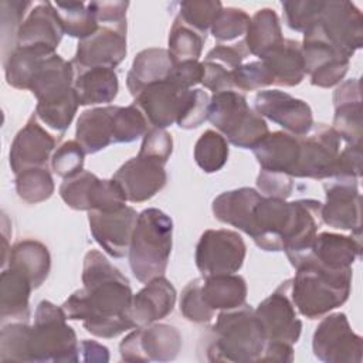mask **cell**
<instances>
[{"label": "cell", "instance_id": "7bdbcfd3", "mask_svg": "<svg viewBox=\"0 0 363 363\" xmlns=\"http://www.w3.org/2000/svg\"><path fill=\"white\" fill-rule=\"evenodd\" d=\"M250 21L251 18L244 10L223 7L211 26V34L220 44L225 43L227 45V43L237 40L238 43H244Z\"/></svg>", "mask_w": 363, "mask_h": 363}, {"label": "cell", "instance_id": "816d5d0a", "mask_svg": "<svg viewBox=\"0 0 363 363\" xmlns=\"http://www.w3.org/2000/svg\"><path fill=\"white\" fill-rule=\"evenodd\" d=\"M272 84L274 78L262 61L247 62L233 71V86L240 91H254Z\"/></svg>", "mask_w": 363, "mask_h": 363}, {"label": "cell", "instance_id": "8992f818", "mask_svg": "<svg viewBox=\"0 0 363 363\" xmlns=\"http://www.w3.org/2000/svg\"><path fill=\"white\" fill-rule=\"evenodd\" d=\"M61 306L41 301L28 335V362H77L79 343Z\"/></svg>", "mask_w": 363, "mask_h": 363}, {"label": "cell", "instance_id": "4dcf8cb0", "mask_svg": "<svg viewBox=\"0 0 363 363\" xmlns=\"http://www.w3.org/2000/svg\"><path fill=\"white\" fill-rule=\"evenodd\" d=\"M259 61L267 67L275 85L295 86L305 77L302 44L284 38L281 44L264 54Z\"/></svg>", "mask_w": 363, "mask_h": 363}, {"label": "cell", "instance_id": "83f0119b", "mask_svg": "<svg viewBox=\"0 0 363 363\" xmlns=\"http://www.w3.org/2000/svg\"><path fill=\"white\" fill-rule=\"evenodd\" d=\"M31 281L13 267L3 268L0 279V316L1 323L28 322L30 319V294Z\"/></svg>", "mask_w": 363, "mask_h": 363}, {"label": "cell", "instance_id": "681fc988", "mask_svg": "<svg viewBox=\"0 0 363 363\" xmlns=\"http://www.w3.org/2000/svg\"><path fill=\"white\" fill-rule=\"evenodd\" d=\"M85 152L77 140L61 143L51 157V167L55 174L67 179L84 170Z\"/></svg>", "mask_w": 363, "mask_h": 363}, {"label": "cell", "instance_id": "d590c367", "mask_svg": "<svg viewBox=\"0 0 363 363\" xmlns=\"http://www.w3.org/2000/svg\"><path fill=\"white\" fill-rule=\"evenodd\" d=\"M282 40L284 37L279 18L272 9H261L251 17L245 35V47L248 54L261 58L264 54L281 44Z\"/></svg>", "mask_w": 363, "mask_h": 363}, {"label": "cell", "instance_id": "7dc6e473", "mask_svg": "<svg viewBox=\"0 0 363 363\" xmlns=\"http://www.w3.org/2000/svg\"><path fill=\"white\" fill-rule=\"evenodd\" d=\"M323 6L325 1L322 0L284 1L282 9L285 14V21L292 30L305 33L308 28L318 23Z\"/></svg>", "mask_w": 363, "mask_h": 363}, {"label": "cell", "instance_id": "e575fe53", "mask_svg": "<svg viewBox=\"0 0 363 363\" xmlns=\"http://www.w3.org/2000/svg\"><path fill=\"white\" fill-rule=\"evenodd\" d=\"M7 261L9 267L18 269L31 281L34 289L47 279L51 267V257L47 247L37 240L17 241L10 248Z\"/></svg>", "mask_w": 363, "mask_h": 363}, {"label": "cell", "instance_id": "4316f807", "mask_svg": "<svg viewBox=\"0 0 363 363\" xmlns=\"http://www.w3.org/2000/svg\"><path fill=\"white\" fill-rule=\"evenodd\" d=\"M299 138L301 136L279 130L262 138L252 147L261 170L285 173L292 177L299 157Z\"/></svg>", "mask_w": 363, "mask_h": 363}, {"label": "cell", "instance_id": "7402d4cb", "mask_svg": "<svg viewBox=\"0 0 363 363\" xmlns=\"http://www.w3.org/2000/svg\"><path fill=\"white\" fill-rule=\"evenodd\" d=\"M187 91L179 89L166 79L146 86L135 96L133 104L146 116L150 128L164 129L177 122Z\"/></svg>", "mask_w": 363, "mask_h": 363}, {"label": "cell", "instance_id": "44dd1931", "mask_svg": "<svg viewBox=\"0 0 363 363\" xmlns=\"http://www.w3.org/2000/svg\"><path fill=\"white\" fill-rule=\"evenodd\" d=\"M55 139L31 115L23 129L16 135L10 147V166L14 174L31 167H47Z\"/></svg>", "mask_w": 363, "mask_h": 363}, {"label": "cell", "instance_id": "f6af8a7d", "mask_svg": "<svg viewBox=\"0 0 363 363\" xmlns=\"http://www.w3.org/2000/svg\"><path fill=\"white\" fill-rule=\"evenodd\" d=\"M30 328L27 322H9L3 325L0 333L1 362H28Z\"/></svg>", "mask_w": 363, "mask_h": 363}, {"label": "cell", "instance_id": "8fae6325", "mask_svg": "<svg viewBox=\"0 0 363 363\" xmlns=\"http://www.w3.org/2000/svg\"><path fill=\"white\" fill-rule=\"evenodd\" d=\"M313 354L326 363H360L362 337L356 335L345 313H332L318 325L312 339Z\"/></svg>", "mask_w": 363, "mask_h": 363}, {"label": "cell", "instance_id": "cb8c5ba5", "mask_svg": "<svg viewBox=\"0 0 363 363\" xmlns=\"http://www.w3.org/2000/svg\"><path fill=\"white\" fill-rule=\"evenodd\" d=\"M75 68L58 54L45 57L35 68L28 89L38 102H52L65 96L74 88Z\"/></svg>", "mask_w": 363, "mask_h": 363}, {"label": "cell", "instance_id": "74e56055", "mask_svg": "<svg viewBox=\"0 0 363 363\" xmlns=\"http://www.w3.org/2000/svg\"><path fill=\"white\" fill-rule=\"evenodd\" d=\"M52 6L64 34L82 40L94 34L99 27L88 4L82 1H55Z\"/></svg>", "mask_w": 363, "mask_h": 363}, {"label": "cell", "instance_id": "8d00e7d4", "mask_svg": "<svg viewBox=\"0 0 363 363\" xmlns=\"http://www.w3.org/2000/svg\"><path fill=\"white\" fill-rule=\"evenodd\" d=\"M55 50L43 45L14 47L4 62L6 81L17 89H28V82L38 64Z\"/></svg>", "mask_w": 363, "mask_h": 363}, {"label": "cell", "instance_id": "484cf974", "mask_svg": "<svg viewBox=\"0 0 363 363\" xmlns=\"http://www.w3.org/2000/svg\"><path fill=\"white\" fill-rule=\"evenodd\" d=\"M64 30L51 1L37 4L18 28L16 47L43 45L55 50Z\"/></svg>", "mask_w": 363, "mask_h": 363}, {"label": "cell", "instance_id": "11a10c76", "mask_svg": "<svg viewBox=\"0 0 363 363\" xmlns=\"http://www.w3.org/2000/svg\"><path fill=\"white\" fill-rule=\"evenodd\" d=\"M31 6L30 1H20V0H3L1 7V37L3 44L7 43V37L11 34L16 47V38L20 26L23 24V18L26 10Z\"/></svg>", "mask_w": 363, "mask_h": 363}, {"label": "cell", "instance_id": "277c9868", "mask_svg": "<svg viewBox=\"0 0 363 363\" xmlns=\"http://www.w3.org/2000/svg\"><path fill=\"white\" fill-rule=\"evenodd\" d=\"M352 268L329 269L301 265L292 279L285 281L289 299L308 319H318L343 305L350 294Z\"/></svg>", "mask_w": 363, "mask_h": 363}, {"label": "cell", "instance_id": "3957f363", "mask_svg": "<svg viewBox=\"0 0 363 363\" xmlns=\"http://www.w3.org/2000/svg\"><path fill=\"white\" fill-rule=\"evenodd\" d=\"M264 346L265 337L255 311L242 303L218 313L211 326L206 354L210 362H259Z\"/></svg>", "mask_w": 363, "mask_h": 363}, {"label": "cell", "instance_id": "7c38bea8", "mask_svg": "<svg viewBox=\"0 0 363 363\" xmlns=\"http://www.w3.org/2000/svg\"><path fill=\"white\" fill-rule=\"evenodd\" d=\"M340 152V138L325 123H319L299 138V157L292 177L330 179Z\"/></svg>", "mask_w": 363, "mask_h": 363}, {"label": "cell", "instance_id": "603a6c76", "mask_svg": "<svg viewBox=\"0 0 363 363\" xmlns=\"http://www.w3.org/2000/svg\"><path fill=\"white\" fill-rule=\"evenodd\" d=\"M176 295L174 286L163 275L146 282L132 298L129 316L133 326H146L166 318L174 308Z\"/></svg>", "mask_w": 363, "mask_h": 363}, {"label": "cell", "instance_id": "5bb4252c", "mask_svg": "<svg viewBox=\"0 0 363 363\" xmlns=\"http://www.w3.org/2000/svg\"><path fill=\"white\" fill-rule=\"evenodd\" d=\"M316 26L326 41L347 60L362 47V13L350 1H325Z\"/></svg>", "mask_w": 363, "mask_h": 363}, {"label": "cell", "instance_id": "4fadbf2b", "mask_svg": "<svg viewBox=\"0 0 363 363\" xmlns=\"http://www.w3.org/2000/svg\"><path fill=\"white\" fill-rule=\"evenodd\" d=\"M360 237L320 233L306 247L286 254V257L295 269L306 264L329 269H346L352 268L353 262L360 257Z\"/></svg>", "mask_w": 363, "mask_h": 363}, {"label": "cell", "instance_id": "bcb514c9", "mask_svg": "<svg viewBox=\"0 0 363 363\" xmlns=\"http://www.w3.org/2000/svg\"><path fill=\"white\" fill-rule=\"evenodd\" d=\"M180 10L177 17L193 27L194 30L207 34V30L211 28L216 17L223 9L220 1H207V0H196V1H182L179 4Z\"/></svg>", "mask_w": 363, "mask_h": 363}, {"label": "cell", "instance_id": "ab89813d", "mask_svg": "<svg viewBox=\"0 0 363 363\" xmlns=\"http://www.w3.org/2000/svg\"><path fill=\"white\" fill-rule=\"evenodd\" d=\"M228 159L227 139L216 130H206L194 145V160L206 173L218 172Z\"/></svg>", "mask_w": 363, "mask_h": 363}, {"label": "cell", "instance_id": "680465c9", "mask_svg": "<svg viewBox=\"0 0 363 363\" xmlns=\"http://www.w3.org/2000/svg\"><path fill=\"white\" fill-rule=\"evenodd\" d=\"M362 174V145H347L339 152L330 179H359Z\"/></svg>", "mask_w": 363, "mask_h": 363}, {"label": "cell", "instance_id": "5b68a950", "mask_svg": "<svg viewBox=\"0 0 363 363\" xmlns=\"http://www.w3.org/2000/svg\"><path fill=\"white\" fill-rule=\"evenodd\" d=\"M173 223L159 208H146L138 221L129 245V265L133 277L146 284L162 277L167 268L172 251Z\"/></svg>", "mask_w": 363, "mask_h": 363}, {"label": "cell", "instance_id": "f907efd6", "mask_svg": "<svg viewBox=\"0 0 363 363\" xmlns=\"http://www.w3.org/2000/svg\"><path fill=\"white\" fill-rule=\"evenodd\" d=\"M200 285H201V278H196L190 281L184 286L180 298V312L187 320L194 323L210 322L214 316V312L208 309L201 299Z\"/></svg>", "mask_w": 363, "mask_h": 363}, {"label": "cell", "instance_id": "f35d334b", "mask_svg": "<svg viewBox=\"0 0 363 363\" xmlns=\"http://www.w3.org/2000/svg\"><path fill=\"white\" fill-rule=\"evenodd\" d=\"M204 43L206 34L187 26L176 16L169 34V52L174 62L199 61Z\"/></svg>", "mask_w": 363, "mask_h": 363}, {"label": "cell", "instance_id": "ac0fdd59", "mask_svg": "<svg viewBox=\"0 0 363 363\" xmlns=\"http://www.w3.org/2000/svg\"><path fill=\"white\" fill-rule=\"evenodd\" d=\"M255 112L282 126L288 133L305 136L313 128L311 106L292 95L278 91H261L254 98Z\"/></svg>", "mask_w": 363, "mask_h": 363}, {"label": "cell", "instance_id": "836d02e7", "mask_svg": "<svg viewBox=\"0 0 363 363\" xmlns=\"http://www.w3.org/2000/svg\"><path fill=\"white\" fill-rule=\"evenodd\" d=\"M74 89L79 105L109 104L118 95V75L112 68H88L77 71Z\"/></svg>", "mask_w": 363, "mask_h": 363}, {"label": "cell", "instance_id": "6da1fadb", "mask_svg": "<svg viewBox=\"0 0 363 363\" xmlns=\"http://www.w3.org/2000/svg\"><path fill=\"white\" fill-rule=\"evenodd\" d=\"M84 288L75 291L61 305L71 320H82L84 328L98 337L111 339L132 328L129 316L132 289L125 275L106 257L91 250L84 258Z\"/></svg>", "mask_w": 363, "mask_h": 363}, {"label": "cell", "instance_id": "f546056e", "mask_svg": "<svg viewBox=\"0 0 363 363\" xmlns=\"http://www.w3.org/2000/svg\"><path fill=\"white\" fill-rule=\"evenodd\" d=\"M169 50L164 48H146L140 51L128 72L126 85L129 92L136 96L146 86L166 81L174 67Z\"/></svg>", "mask_w": 363, "mask_h": 363}, {"label": "cell", "instance_id": "d4e9b609", "mask_svg": "<svg viewBox=\"0 0 363 363\" xmlns=\"http://www.w3.org/2000/svg\"><path fill=\"white\" fill-rule=\"evenodd\" d=\"M333 126L336 135L347 145H362V94L360 81H345L333 94Z\"/></svg>", "mask_w": 363, "mask_h": 363}, {"label": "cell", "instance_id": "91938a15", "mask_svg": "<svg viewBox=\"0 0 363 363\" xmlns=\"http://www.w3.org/2000/svg\"><path fill=\"white\" fill-rule=\"evenodd\" d=\"M203 75H204L203 64L199 61L190 60V61L176 62L167 81L182 91H187L193 85L201 82Z\"/></svg>", "mask_w": 363, "mask_h": 363}, {"label": "cell", "instance_id": "f5cc1de1", "mask_svg": "<svg viewBox=\"0 0 363 363\" xmlns=\"http://www.w3.org/2000/svg\"><path fill=\"white\" fill-rule=\"evenodd\" d=\"M173 150L172 135L160 128H150L145 136L139 150L140 156H146L166 164Z\"/></svg>", "mask_w": 363, "mask_h": 363}, {"label": "cell", "instance_id": "60d3db41", "mask_svg": "<svg viewBox=\"0 0 363 363\" xmlns=\"http://www.w3.org/2000/svg\"><path fill=\"white\" fill-rule=\"evenodd\" d=\"M79 106L78 96L72 88L65 96L52 102H38L35 106V116L48 128L64 133L71 125L77 109Z\"/></svg>", "mask_w": 363, "mask_h": 363}, {"label": "cell", "instance_id": "30bf717a", "mask_svg": "<svg viewBox=\"0 0 363 363\" xmlns=\"http://www.w3.org/2000/svg\"><path fill=\"white\" fill-rule=\"evenodd\" d=\"M182 349L180 332L166 323H150L130 332L119 345L125 362H170Z\"/></svg>", "mask_w": 363, "mask_h": 363}, {"label": "cell", "instance_id": "ee69618b", "mask_svg": "<svg viewBox=\"0 0 363 363\" xmlns=\"http://www.w3.org/2000/svg\"><path fill=\"white\" fill-rule=\"evenodd\" d=\"M146 116L135 105L116 106L113 115V143H130L150 129Z\"/></svg>", "mask_w": 363, "mask_h": 363}, {"label": "cell", "instance_id": "94428289", "mask_svg": "<svg viewBox=\"0 0 363 363\" xmlns=\"http://www.w3.org/2000/svg\"><path fill=\"white\" fill-rule=\"evenodd\" d=\"M294 349L292 345L281 342H267L259 357V362H292Z\"/></svg>", "mask_w": 363, "mask_h": 363}, {"label": "cell", "instance_id": "ffe728a7", "mask_svg": "<svg viewBox=\"0 0 363 363\" xmlns=\"http://www.w3.org/2000/svg\"><path fill=\"white\" fill-rule=\"evenodd\" d=\"M112 179L121 186L128 201L142 203L152 199L164 187L167 174L164 164L138 155L125 162Z\"/></svg>", "mask_w": 363, "mask_h": 363}, {"label": "cell", "instance_id": "6125c7cd", "mask_svg": "<svg viewBox=\"0 0 363 363\" xmlns=\"http://www.w3.org/2000/svg\"><path fill=\"white\" fill-rule=\"evenodd\" d=\"M79 352L82 353V360L85 362H108L109 353L105 346L94 340H82L79 343Z\"/></svg>", "mask_w": 363, "mask_h": 363}, {"label": "cell", "instance_id": "9f6ffc18", "mask_svg": "<svg viewBox=\"0 0 363 363\" xmlns=\"http://www.w3.org/2000/svg\"><path fill=\"white\" fill-rule=\"evenodd\" d=\"M128 1H89L88 7L94 13L99 26L126 27Z\"/></svg>", "mask_w": 363, "mask_h": 363}, {"label": "cell", "instance_id": "b9f144b4", "mask_svg": "<svg viewBox=\"0 0 363 363\" xmlns=\"http://www.w3.org/2000/svg\"><path fill=\"white\" fill-rule=\"evenodd\" d=\"M16 191L30 204L45 201L54 193V182L47 167H31L16 174Z\"/></svg>", "mask_w": 363, "mask_h": 363}, {"label": "cell", "instance_id": "d6a6232c", "mask_svg": "<svg viewBox=\"0 0 363 363\" xmlns=\"http://www.w3.org/2000/svg\"><path fill=\"white\" fill-rule=\"evenodd\" d=\"M200 294L206 306L213 312L233 309L245 303L247 284L241 275L235 274L203 277Z\"/></svg>", "mask_w": 363, "mask_h": 363}, {"label": "cell", "instance_id": "9c48e42d", "mask_svg": "<svg viewBox=\"0 0 363 363\" xmlns=\"http://www.w3.org/2000/svg\"><path fill=\"white\" fill-rule=\"evenodd\" d=\"M60 196L74 210H113L128 201L121 186L113 180H101L94 173L81 170L64 179Z\"/></svg>", "mask_w": 363, "mask_h": 363}, {"label": "cell", "instance_id": "52a82bcc", "mask_svg": "<svg viewBox=\"0 0 363 363\" xmlns=\"http://www.w3.org/2000/svg\"><path fill=\"white\" fill-rule=\"evenodd\" d=\"M208 121L237 147L252 149L269 130L261 115L252 111L238 91L217 92L210 98Z\"/></svg>", "mask_w": 363, "mask_h": 363}, {"label": "cell", "instance_id": "c3c4849f", "mask_svg": "<svg viewBox=\"0 0 363 363\" xmlns=\"http://www.w3.org/2000/svg\"><path fill=\"white\" fill-rule=\"evenodd\" d=\"M210 96L203 89H189L177 118V125L182 129L199 128L204 121L208 119Z\"/></svg>", "mask_w": 363, "mask_h": 363}, {"label": "cell", "instance_id": "ba28073f", "mask_svg": "<svg viewBox=\"0 0 363 363\" xmlns=\"http://www.w3.org/2000/svg\"><path fill=\"white\" fill-rule=\"evenodd\" d=\"M245 242L231 230H207L196 245V265L201 275H225L237 272L245 258Z\"/></svg>", "mask_w": 363, "mask_h": 363}, {"label": "cell", "instance_id": "f1b7e54d", "mask_svg": "<svg viewBox=\"0 0 363 363\" xmlns=\"http://www.w3.org/2000/svg\"><path fill=\"white\" fill-rule=\"evenodd\" d=\"M116 106L108 105L84 111L75 129V140L85 155H94L113 143V115Z\"/></svg>", "mask_w": 363, "mask_h": 363}, {"label": "cell", "instance_id": "1f68e13d", "mask_svg": "<svg viewBox=\"0 0 363 363\" xmlns=\"http://www.w3.org/2000/svg\"><path fill=\"white\" fill-rule=\"evenodd\" d=\"M261 197L262 196L251 187L224 191L213 200V214L221 223L230 224L248 234L254 207Z\"/></svg>", "mask_w": 363, "mask_h": 363}, {"label": "cell", "instance_id": "6f0895ef", "mask_svg": "<svg viewBox=\"0 0 363 363\" xmlns=\"http://www.w3.org/2000/svg\"><path fill=\"white\" fill-rule=\"evenodd\" d=\"M203 68H204V75L201 79V84L213 91L214 94L223 92V91H231L233 86V71L227 65L214 61V60H204Z\"/></svg>", "mask_w": 363, "mask_h": 363}, {"label": "cell", "instance_id": "9a60e30c", "mask_svg": "<svg viewBox=\"0 0 363 363\" xmlns=\"http://www.w3.org/2000/svg\"><path fill=\"white\" fill-rule=\"evenodd\" d=\"M126 55V27L99 26L86 38L78 41L77 52L71 61L75 72L88 68H115Z\"/></svg>", "mask_w": 363, "mask_h": 363}, {"label": "cell", "instance_id": "db71d44e", "mask_svg": "<svg viewBox=\"0 0 363 363\" xmlns=\"http://www.w3.org/2000/svg\"><path fill=\"white\" fill-rule=\"evenodd\" d=\"M258 193L264 197L286 200L294 189V182L289 174L261 170L257 177Z\"/></svg>", "mask_w": 363, "mask_h": 363}, {"label": "cell", "instance_id": "e0dca14e", "mask_svg": "<svg viewBox=\"0 0 363 363\" xmlns=\"http://www.w3.org/2000/svg\"><path fill=\"white\" fill-rule=\"evenodd\" d=\"M255 316L267 342L295 345L301 336L302 322L298 319L295 306L288 296L285 282L265 298L255 309Z\"/></svg>", "mask_w": 363, "mask_h": 363}, {"label": "cell", "instance_id": "2e32d148", "mask_svg": "<svg viewBox=\"0 0 363 363\" xmlns=\"http://www.w3.org/2000/svg\"><path fill=\"white\" fill-rule=\"evenodd\" d=\"M138 216L136 210L129 206L113 210H91L88 214L91 234L111 257L122 258L129 251Z\"/></svg>", "mask_w": 363, "mask_h": 363}, {"label": "cell", "instance_id": "d6986e66", "mask_svg": "<svg viewBox=\"0 0 363 363\" xmlns=\"http://www.w3.org/2000/svg\"><path fill=\"white\" fill-rule=\"evenodd\" d=\"M326 201L322 204L320 217L328 225L349 230L360 237V193L357 179H332L325 184Z\"/></svg>", "mask_w": 363, "mask_h": 363}, {"label": "cell", "instance_id": "7a4b0ae2", "mask_svg": "<svg viewBox=\"0 0 363 363\" xmlns=\"http://www.w3.org/2000/svg\"><path fill=\"white\" fill-rule=\"evenodd\" d=\"M320 208L322 203L312 199L288 203L262 196L254 207L248 235L265 251H299L315 238Z\"/></svg>", "mask_w": 363, "mask_h": 363}]
</instances>
